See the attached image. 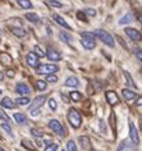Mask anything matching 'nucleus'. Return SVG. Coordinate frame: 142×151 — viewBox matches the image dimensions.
<instances>
[{
	"instance_id": "2f4dec72",
	"label": "nucleus",
	"mask_w": 142,
	"mask_h": 151,
	"mask_svg": "<svg viewBox=\"0 0 142 151\" xmlns=\"http://www.w3.org/2000/svg\"><path fill=\"white\" fill-rule=\"evenodd\" d=\"M77 18L80 21H82V22H87V17H86V14H85L83 10H78V12H77Z\"/></svg>"
},
{
	"instance_id": "c756f323",
	"label": "nucleus",
	"mask_w": 142,
	"mask_h": 151,
	"mask_svg": "<svg viewBox=\"0 0 142 151\" xmlns=\"http://www.w3.org/2000/svg\"><path fill=\"white\" fill-rule=\"evenodd\" d=\"M35 54L39 56V58H44V56H46V54L42 51V49H41L39 45H36V46H35Z\"/></svg>"
},
{
	"instance_id": "3c124183",
	"label": "nucleus",
	"mask_w": 142,
	"mask_h": 151,
	"mask_svg": "<svg viewBox=\"0 0 142 151\" xmlns=\"http://www.w3.org/2000/svg\"><path fill=\"white\" fill-rule=\"evenodd\" d=\"M0 151H5V150H4V149H1V147H0Z\"/></svg>"
},
{
	"instance_id": "49530a36",
	"label": "nucleus",
	"mask_w": 142,
	"mask_h": 151,
	"mask_svg": "<svg viewBox=\"0 0 142 151\" xmlns=\"http://www.w3.org/2000/svg\"><path fill=\"white\" fill-rule=\"evenodd\" d=\"M136 105H137V106H142V96H140L136 100Z\"/></svg>"
},
{
	"instance_id": "2eb2a0df",
	"label": "nucleus",
	"mask_w": 142,
	"mask_h": 151,
	"mask_svg": "<svg viewBox=\"0 0 142 151\" xmlns=\"http://www.w3.org/2000/svg\"><path fill=\"white\" fill-rule=\"evenodd\" d=\"M1 106L6 108V109H13L14 106H16V104L12 101V99H9V97H4V99L1 100Z\"/></svg>"
},
{
	"instance_id": "a18cd8bd",
	"label": "nucleus",
	"mask_w": 142,
	"mask_h": 151,
	"mask_svg": "<svg viewBox=\"0 0 142 151\" xmlns=\"http://www.w3.org/2000/svg\"><path fill=\"white\" fill-rule=\"evenodd\" d=\"M14 74H16V73H14V70H13V69L6 70V76H8L9 78H13V77H14Z\"/></svg>"
},
{
	"instance_id": "a211bd4d",
	"label": "nucleus",
	"mask_w": 142,
	"mask_h": 151,
	"mask_svg": "<svg viewBox=\"0 0 142 151\" xmlns=\"http://www.w3.org/2000/svg\"><path fill=\"white\" fill-rule=\"evenodd\" d=\"M22 146H23L24 149L29 150V151H36V147L32 145V142L29 141V139H26V138L22 139Z\"/></svg>"
},
{
	"instance_id": "cd10ccee",
	"label": "nucleus",
	"mask_w": 142,
	"mask_h": 151,
	"mask_svg": "<svg viewBox=\"0 0 142 151\" xmlns=\"http://www.w3.org/2000/svg\"><path fill=\"white\" fill-rule=\"evenodd\" d=\"M36 88L40 90V91H44L46 88V81H42V80H39L36 82Z\"/></svg>"
},
{
	"instance_id": "8fccbe9b",
	"label": "nucleus",
	"mask_w": 142,
	"mask_h": 151,
	"mask_svg": "<svg viewBox=\"0 0 142 151\" xmlns=\"http://www.w3.org/2000/svg\"><path fill=\"white\" fill-rule=\"evenodd\" d=\"M140 128H141V131H142V120H141V123H140Z\"/></svg>"
},
{
	"instance_id": "7ed1b4c3",
	"label": "nucleus",
	"mask_w": 142,
	"mask_h": 151,
	"mask_svg": "<svg viewBox=\"0 0 142 151\" xmlns=\"http://www.w3.org/2000/svg\"><path fill=\"white\" fill-rule=\"evenodd\" d=\"M59 68L55 64H41V65L36 67V72L40 74H53L55 72H58Z\"/></svg>"
},
{
	"instance_id": "1a4fd4ad",
	"label": "nucleus",
	"mask_w": 142,
	"mask_h": 151,
	"mask_svg": "<svg viewBox=\"0 0 142 151\" xmlns=\"http://www.w3.org/2000/svg\"><path fill=\"white\" fill-rule=\"evenodd\" d=\"M46 101V96H37L35 100H33V104L31 105V111L33 110H39V108H41L44 105V103Z\"/></svg>"
},
{
	"instance_id": "4468645a",
	"label": "nucleus",
	"mask_w": 142,
	"mask_h": 151,
	"mask_svg": "<svg viewBox=\"0 0 142 151\" xmlns=\"http://www.w3.org/2000/svg\"><path fill=\"white\" fill-rule=\"evenodd\" d=\"M78 85H80V81L77 77H69L65 81V86H68V87H77Z\"/></svg>"
},
{
	"instance_id": "f3484780",
	"label": "nucleus",
	"mask_w": 142,
	"mask_h": 151,
	"mask_svg": "<svg viewBox=\"0 0 142 151\" xmlns=\"http://www.w3.org/2000/svg\"><path fill=\"white\" fill-rule=\"evenodd\" d=\"M12 32H13V35L17 36V37H24L26 35H27V32H26L23 28H18V27H13Z\"/></svg>"
},
{
	"instance_id": "58836bf2",
	"label": "nucleus",
	"mask_w": 142,
	"mask_h": 151,
	"mask_svg": "<svg viewBox=\"0 0 142 151\" xmlns=\"http://www.w3.org/2000/svg\"><path fill=\"white\" fill-rule=\"evenodd\" d=\"M118 151H132V149L127 146V143H126V142H123L122 145L118 147Z\"/></svg>"
},
{
	"instance_id": "473e14b6",
	"label": "nucleus",
	"mask_w": 142,
	"mask_h": 151,
	"mask_svg": "<svg viewBox=\"0 0 142 151\" xmlns=\"http://www.w3.org/2000/svg\"><path fill=\"white\" fill-rule=\"evenodd\" d=\"M59 37L62 39V41H64V42H70V36H68V33H65V32H60L59 33Z\"/></svg>"
},
{
	"instance_id": "f03ea898",
	"label": "nucleus",
	"mask_w": 142,
	"mask_h": 151,
	"mask_svg": "<svg viewBox=\"0 0 142 151\" xmlns=\"http://www.w3.org/2000/svg\"><path fill=\"white\" fill-rule=\"evenodd\" d=\"M95 36H98L104 44L108 45V46H110V47L114 46V39L109 32L104 31V29H98V31L95 32Z\"/></svg>"
},
{
	"instance_id": "bb28decb",
	"label": "nucleus",
	"mask_w": 142,
	"mask_h": 151,
	"mask_svg": "<svg viewBox=\"0 0 142 151\" xmlns=\"http://www.w3.org/2000/svg\"><path fill=\"white\" fill-rule=\"evenodd\" d=\"M70 99L73 101H80L82 99V93L78 92V91H72L70 92Z\"/></svg>"
},
{
	"instance_id": "b1692460",
	"label": "nucleus",
	"mask_w": 142,
	"mask_h": 151,
	"mask_svg": "<svg viewBox=\"0 0 142 151\" xmlns=\"http://www.w3.org/2000/svg\"><path fill=\"white\" fill-rule=\"evenodd\" d=\"M17 3L23 9H31L32 8V4H31V1H29V0H17Z\"/></svg>"
},
{
	"instance_id": "4be33fe9",
	"label": "nucleus",
	"mask_w": 142,
	"mask_h": 151,
	"mask_svg": "<svg viewBox=\"0 0 142 151\" xmlns=\"http://www.w3.org/2000/svg\"><path fill=\"white\" fill-rule=\"evenodd\" d=\"M0 62L3 64H10L12 63V58H10V55H8L6 52H1V54H0Z\"/></svg>"
},
{
	"instance_id": "f257e3e1",
	"label": "nucleus",
	"mask_w": 142,
	"mask_h": 151,
	"mask_svg": "<svg viewBox=\"0 0 142 151\" xmlns=\"http://www.w3.org/2000/svg\"><path fill=\"white\" fill-rule=\"evenodd\" d=\"M68 120L73 128H78L82 123V116L76 109L72 108V109H69V111H68Z\"/></svg>"
},
{
	"instance_id": "c85d7f7f",
	"label": "nucleus",
	"mask_w": 142,
	"mask_h": 151,
	"mask_svg": "<svg viewBox=\"0 0 142 151\" xmlns=\"http://www.w3.org/2000/svg\"><path fill=\"white\" fill-rule=\"evenodd\" d=\"M16 103L18 105H21V106H24V105L29 104V99H28V97H19V99H17Z\"/></svg>"
},
{
	"instance_id": "c03bdc74",
	"label": "nucleus",
	"mask_w": 142,
	"mask_h": 151,
	"mask_svg": "<svg viewBox=\"0 0 142 151\" xmlns=\"http://www.w3.org/2000/svg\"><path fill=\"white\" fill-rule=\"evenodd\" d=\"M49 106H50L51 110H55V109H57V101H55L54 99H50L49 100Z\"/></svg>"
},
{
	"instance_id": "c9c22d12",
	"label": "nucleus",
	"mask_w": 142,
	"mask_h": 151,
	"mask_svg": "<svg viewBox=\"0 0 142 151\" xmlns=\"http://www.w3.org/2000/svg\"><path fill=\"white\" fill-rule=\"evenodd\" d=\"M93 37H95V33H91V32H82V39L93 40Z\"/></svg>"
},
{
	"instance_id": "7c9ffc66",
	"label": "nucleus",
	"mask_w": 142,
	"mask_h": 151,
	"mask_svg": "<svg viewBox=\"0 0 142 151\" xmlns=\"http://www.w3.org/2000/svg\"><path fill=\"white\" fill-rule=\"evenodd\" d=\"M67 150L68 151H77V146H76V143H74V141H68L67 142Z\"/></svg>"
},
{
	"instance_id": "393cba45",
	"label": "nucleus",
	"mask_w": 142,
	"mask_h": 151,
	"mask_svg": "<svg viewBox=\"0 0 142 151\" xmlns=\"http://www.w3.org/2000/svg\"><path fill=\"white\" fill-rule=\"evenodd\" d=\"M109 124H110V127L113 128V132L115 133V131H117V127H115V114H114V111H111V113H110V116H109Z\"/></svg>"
},
{
	"instance_id": "9b49d317",
	"label": "nucleus",
	"mask_w": 142,
	"mask_h": 151,
	"mask_svg": "<svg viewBox=\"0 0 142 151\" xmlns=\"http://www.w3.org/2000/svg\"><path fill=\"white\" fill-rule=\"evenodd\" d=\"M46 55H47V58H49L50 60H59V59H62V54H60V52H58L57 50H53V49H49Z\"/></svg>"
},
{
	"instance_id": "20e7f679",
	"label": "nucleus",
	"mask_w": 142,
	"mask_h": 151,
	"mask_svg": "<svg viewBox=\"0 0 142 151\" xmlns=\"http://www.w3.org/2000/svg\"><path fill=\"white\" fill-rule=\"evenodd\" d=\"M49 127H50V129L53 131V132H55V133H58L59 136H64V128H63V126H62V123L59 122V120H57V119H51L50 122H49Z\"/></svg>"
},
{
	"instance_id": "09e8293b",
	"label": "nucleus",
	"mask_w": 142,
	"mask_h": 151,
	"mask_svg": "<svg viewBox=\"0 0 142 151\" xmlns=\"http://www.w3.org/2000/svg\"><path fill=\"white\" fill-rule=\"evenodd\" d=\"M3 78H4V74H3L1 72H0V81H3Z\"/></svg>"
},
{
	"instance_id": "ea45409f",
	"label": "nucleus",
	"mask_w": 142,
	"mask_h": 151,
	"mask_svg": "<svg viewBox=\"0 0 142 151\" xmlns=\"http://www.w3.org/2000/svg\"><path fill=\"white\" fill-rule=\"evenodd\" d=\"M31 133H32V136H35V137H42V132L40 129H36V128H32Z\"/></svg>"
},
{
	"instance_id": "4c0bfd02",
	"label": "nucleus",
	"mask_w": 142,
	"mask_h": 151,
	"mask_svg": "<svg viewBox=\"0 0 142 151\" xmlns=\"http://www.w3.org/2000/svg\"><path fill=\"white\" fill-rule=\"evenodd\" d=\"M1 128L4 129L6 133H9V134H12V128H10V126H9V123H3L1 124Z\"/></svg>"
},
{
	"instance_id": "603ef678",
	"label": "nucleus",
	"mask_w": 142,
	"mask_h": 151,
	"mask_svg": "<svg viewBox=\"0 0 142 151\" xmlns=\"http://www.w3.org/2000/svg\"><path fill=\"white\" fill-rule=\"evenodd\" d=\"M0 95H1V90H0Z\"/></svg>"
},
{
	"instance_id": "dca6fc26",
	"label": "nucleus",
	"mask_w": 142,
	"mask_h": 151,
	"mask_svg": "<svg viewBox=\"0 0 142 151\" xmlns=\"http://www.w3.org/2000/svg\"><path fill=\"white\" fill-rule=\"evenodd\" d=\"M122 93H123V96H124L126 100H132V99L136 97V92L131 91V90H128V88H123L122 90Z\"/></svg>"
},
{
	"instance_id": "a19ab883",
	"label": "nucleus",
	"mask_w": 142,
	"mask_h": 151,
	"mask_svg": "<svg viewBox=\"0 0 142 151\" xmlns=\"http://www.w3.org/2000/svg\"><path fill=\"white\" fill-rule=\"evenodd\" d=\"M83 12H85L86 16H91V17H95V16H96V10H95V9H92V8L86 9V10H83Z\"/></svg>"
},
{
	"instance_id": "aec40b11",
	"label": "nucleus",
	"mask_w": 142,
	"mask_h": 151,
	"mask_svg": "<svg viewBox=\"0 0 142 151\" xmlns=\"http://www.w3.org/2000/svg\"><path fill=\"white\" fill-rule=\"evenodd\" d=\"M26 19L32 22V23H37V22L40 21V17L37 16V14H35V13H27L26 14Z\"/></svg>"
},
{
	"instance_id": "39448f33",
	"label": "nucleus",
	"mask_w": 142,
	"mask_h": 151,
	"mask_svg": "<svg viewBox=\"0 0 142 151\" xmlns=\"http://www.w3.org/2000/svg\"><path fill=\"white\" fill-rule=\"evenodd\" d=\"M126 35L129 37V39H132L133 41H136V42H138V41L142 40V35L140 33V31H137L136 28H126Z\"/></svg>"
},
{
	"instance_id": "a878e982",
	"label": "nucleus",
	"mask_w": 142,
	"mask_h": 151,
	"mask_svg": "<svg viewBox=\"0 0 142 151\" xmlns=\"http://www.w3.org/2000/svg\"><path fill=\"white\" fill-rule=\"evenodd\" d=\"M123 74H124V77H126V80H127V83L131 85L132 87H136V83L133 82V78L131 77V74L128 73V72H126V70H124V72H123Z\"/></svg>"
},
{
	"instance_id": "de8ad7c7",
	"label": "nucleus",
	"mask_w": 142,
	"mask_h": 151,
	"mask_svg": "<svg viewBox=\"0 0 142 151\" xmlns=\"http://www.w3.org/2000/svg\"><path fill=\"white\" fill-rule=\"evenodd\" d=\"M138 21H140V23L142 24V14H140V16H138Z\"/></svg>"
},
{
	"instance_id": "79ce46f5",
	"label": "nucleus",
	"mask_w": 142,
	"mask_h": 151,
	"mask_svg": "<svg viewBox=\"0 0 142 151\" xmlns=\"http://www.w3.org/2000/svg\"><path fill=\"white\" fill-rule=\"evenodd\" d=\"M58 143H53V145H49L46 147V150L45 151H58Z\"/></svg>"
},
{
	"instance_id": "e433bc0d",
	"label": "nucleus",
	"mask_w": 142,
	"mask_h": 151,
	"mask_svg": "<svg viewBox=\"0 0 142 151\" xmlns=\"http://www.w3.org/2000/svg\"><path fill=\"white\" fill-rule=\"evenodd\" d=\"M46 82H51V83H54V82H58V77L54 74H47L46 76Z\"/></svg>"
},
{
	"instance_id": "37998d69",
	"label": "nucleus",
	"mask_w": 142,
	"mask_h": 151,
	"mask_svg": "<svg viewBox=\"0 0 142 151\" xmlns=\"http://www.w3.org/2000/svg\"><path fill=\"white\" fill-rule=\"evenodd\" d=\"M134 54H136L137 59L142 63V50H141V49H134Z\"/></svg>"
},
{
	"instance_id": "ddd939ff",
	"label": "nucleus",
	"mask_w": 142,
	"mask_h": 151,
	"mask_svg": "<svg viewBox=\"0 0 142 151\" xmlns=\"http://www.w3.org/2000/svg\"><path fill=\"white\" fill-rule=\"evenodd\" d=\"M53 19L57 22L58 24H60L62 27H64V28H68V29H70V27H69V24L67 23V22L63 19V18L60 17V16H58V14H53Z\"/></svg>"
},
{
	"instance_id": "72a5a7b5",
	"label": "nucleus",
	"mask_w": 142,
	"mask_h": 151,
	"mask_svg": "<svg viewBox=\"0 0 142 151\" xmlns=\"http://www.w3.org/2000/svg\"><path fill=\"white\" fill-rule=\"evenodd\" d=\"M49 5H51V6H55V8H62L63 6V4L60 1H58V0H49Z\"/></svg>"
},
{
	"instance_id": "412c9836",
	"label": "nucleus",
	"mask_w": 142,
	"mask_h": 151,
	"mask_svg": "<svg viewBox=\"0 0 142 151\" xmlns=\"http://www.w3.org/2000/svg\"><path fill=\"white\" fill-rule=\"evenodd\" d=\"M133 19V16L131 13H127L124 17H122L120 19H119V24H127V23H129V22H132Z\"/></svg>"
},
{
	"instance_id": "5701e85b",
	"label": "nucleus",
	"mask_w": 142,
	"mask_h": 151,
	"mask_svg": "<svg viewBox=\"0 0 142 151\" xmlns=\"http://www.w3.org/2000/svg\"><path fill=\"white\" fill-rule=\"evenodd\" d=\"M14 119H16L17 123H19V124H24L26 120H27L26 115L22 114V113H16V114H14Z\"/></svg>"
},
{
	"instance_id": "f8f14e48",
	"label": "nucleus",
	"mask_w": 142,
	"mask_h": 151,
	"mask_svg": "<svg viewBox=\"0 0 142 151\" xmlns=\"http://www.w3.org/2000/svg\"><path fill=\"white\" fill-rule=\"evenodd\" d=\"M16 90H17L18 93H21V95H27V93H29V87L24 83H18Z\"/></svg>"
},
{
	"instance_id": "864d4df0",
	"label": "nucleus",
	"mask_w": 142,
	"mask_h": 151,
	"mask_svg": "<svg viewBox=\"0 0 142 151\" xmlns=\"http://www.w3.org/2000/svg\"><path fill=\"white\" fill-rule=\"evenodd\" d=\"M63 151H65V150H63Z\"/></svg>"
},
{
	"instance_id": "6e6552de",
	"label": "nucleus",
	"mask_w": 142,
	"mask_h": 151,
	"mask_svg": "<svg viewBox=\"0 0 142 151\" xmlns=\"http://www.w3.org/2000/svg\"><path fill=\"white\" fill-rule=\"evenodd\" d=\"M26 60H27L28 65H31V67H33V68H36L37 65H39V56H37L33 51L28 52L27 56H26Z\"/></svg>"
},
{
	"instance_id": "f704fd0d",
	"label": "nucleus",
	"mask_w": 142,
	"mask_h": 151,
	"mask_svg": "<svg viewBox=\"0 0 142 151\" xmlns=\"http://www.w3.org/2000/svg\"><path fill=\"white\" fill-rule=\"evenodd\" d=\"M0 118H1L3 120H5L6 123H10V119H9V116L6 113H4V110L3 109H0Z\"/></svg>"
},
{
	"instance_id": "9d476101",
	"label": "nucleus",
	"mask_w": 142,
	"mask_h": 151,
	"mask_svg": "<svg viewBox=\"0 0 142 151\" xmlns=\"http://www.w3.org/2000/svg\"><path fill=\"white\" fill-rule=\"evenodd\" d=\"M81 44H82V46H83L85 49H87V50H92V49H95V46H96L95 41L93 40H87V39H82Z\"/></svg>"
},
{
	"instance_id": "423d86ee",
	"label": "nucleus",
	"mask_w": 142,
	"mask_h": 151,
	"mask_svg": "<svg viewBox=\"0 0 142 151\" xmlns=\"http://www.w3.org/2000/svg\"><path fill=\"white\" fill-rule=\"evenodd\" d=\"M105 96H106V100H108V103H109L110 106H115L118 103H120V101H119L118 95L114 91H108L105 93Z\"/></svg>"
},
{
	"instance_id": "0eeeda50",
	"label": "nucleus",
	"mask_w": 142,
	"mask_h": 151,
	"mask_svg": "<svg viewBox=\"0 0 142 151\" xmlns=\"http://www.w3.org/2000/svg\"><path fill=\"white\" fill-rule=\"evenodd\" d=\"M129 137L132 139V142L134 145H138L140 143V137H138V133H137V129L134 127V124L132 122H129Z\"/></svg>"
},
{
	"instance_id": "6ab92c4d",
	"label": "nucleus",
	"mask_w": 142,
	"mask_h": 151,
	"mask_svg": "<svg viewBox=\"0 0 142 151\" xmlns=\"http://www.w3.org/2000/svg\"><path fill=\"white\" fill-rule=\"evenodd\" d=\"M78 141H80V143H81V146L83 147V149H90V139H88V137H86V136H81L80 138H78Z\"/></svg>"
}]
</instances>
